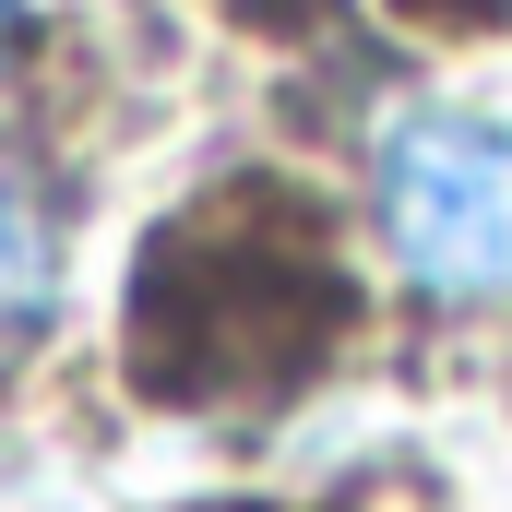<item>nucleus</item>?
<instances>
[{"label": "nucleus", "mask_w": 512, "mask_h": 512, "mask_svg": "<svg viewBox=\"0 0 512 512\" xmlns=\"http://www.w3.org/2000/svg\"><path fill=\"white\" fill-rule=\"evenodd\" d=\"M36 310H48V215H36V191L12 179V155H0V346H12Z\"/></svg>", "instance_id": "nucleus-2"}, {"label": "nucleus", "mask_w": 512, "mask_h": 512, "mask_svg": "<svg viewBox=\"0 0 512 512\" xmlns=\"http://www.w3.org/2000/svg\"><path fill=\"white\" fill-rule=\"evenodd\" d=\"M0 60H12V0H0Z\"/></svg>", "instance_id": "nucleus-3"}, {"label": "nucleus", "mask_w": 512, "mask_h": 512, "mask_svg": "<svg viewBox=\"0 0 512 512\" xmlns=\"http://www.w3.org/2000/svg\"><path fill=\"white\" fill-rule=\"evenodd\" d=\"M382 239L393 262L453 298V310H512V120L489 108H405L382 131Z\"/></svg>", "instance_id": "nucleus-1"}]
</instances>
